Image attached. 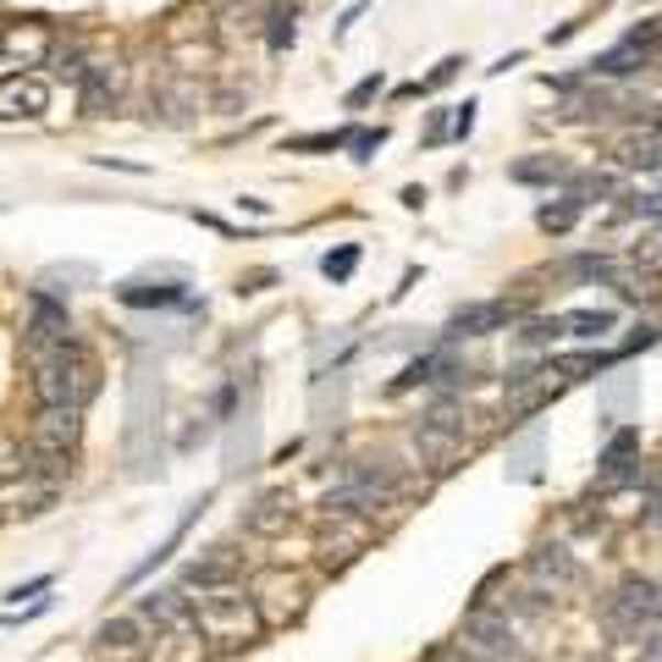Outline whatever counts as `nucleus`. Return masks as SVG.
Here are the masks:
<instances>
[{
    "instance_id": "nucleus-1",
    "label": "nucleus",
    "mask_w": 662,
    "mask_h": 662,
    "mask_svg": "<svg viewBox=\"0 0 662 662\" xmlns=\"http://www.w3.org/2000/svg\"><path fill=\"white\" fill-rule=\"evenodd\" d=\"M29 365H34V398H40V409H89V398L100 393V360L78 338L45 349Z\"/></svg>"
},
{
    "instance_id": "nucleus-2",
    "label": "nucleus",
    "mask_w": 662,
    "mask_h": 662,
    "mask_svg": "<svg viewBox=\"0 0 662 662\" xmlns=\"http://www.w3.org/2000/svg\"><path fill=\"white\" fill-rule=\"evenodd\" d=\"M194 624L205 629L210 646H249L265 629L254 613V596L243 585H216V591L194 596Z\"/></svg>"
},
{
    "instance_id": "nucleus-3",
    "label": "nucleus",
    "mask_w": 662,
    "mask_h": 662,
    "mask_svg": "<svg viewBox=\"0 0 662 662\" xmlns=\"http://www.w3.org/2000/svg\"><path fill=\"white\" fill-rule=\"evenodd\" d=\"M657 618H662V585L646 574H629L602 596V629L613 640H646L657 629Z\"/></svg>"
},
{
    "instance_id": "nucleus-4",
    "label": "nucleus",
    "mask_w": 662,
    "mask_h": 662,
    "mask_svg": "<svg viewBox=\"0 0 662 662\" xmlns=\"http://www.w3.org/2000/svg\"><path fill=\"white\" fill-rule=\"evenodd\" d=\"M657 62H662V29H657V23H640V29H629L624 45H613L607 56H596L585 73L613 84V78H640V73H651Z\"/></svg>"
},
{
    "instance_id": "nucleus-5",
    "label": "nucleus",
    "mask_w": 662,
    "mask_h": 662,
    "mask_svg": "<svg viewBox=\"0 0 662 662\" xmlns=\"http://www.w3.org/2000/svg\"><path fill=\"white\" fill-rule=\"evenodd\" d=\"M249 596H254L260 624H293V618L309 607V585H304L298 574H287V569H265V574L249 585Z\"/></svg>"
},
{
    "instance_id": "nucleus-6",
    "label": "nucleus",
    "mask_w": 662,
    "mask_h": 662,
    "mask_svg": "<svg viewBox=\"0 0 662 662\" xmlns=\"http://www.w3.org/2000/svg\"><path fill=\"white\" fill-rule=\"evenodd\" d=\"M56 62V29L29 18V23H7V34H0V67L7 73H34Z\"/></svg>"
},
{
    "instance_id": "nucleus-7",
    "label": "nucleus",
    "mask_w": 662,
    "mask_h": 662,
    "mask_svg": "<svg viewBox=\"0 0 662 662\" xmlns=\"http://www.w3.org/2000/svg\"><path fill=\"white\" fill-rule=\"evenodd\" d=\"M29 448L45 459H78L84 448V409H40L29 426Z\"/></svg>"
},
{
    "instance_id": "nucleus-8",
    "label": "nucleus",
    "mask_w": 662,
    "mask_h": 662,
    "mask_svg": "<svg viewBox=\"0 0 662 662\" xmlns=\"http://www.w3.org/2000/svg\"><path fill=\"white\" fill-rule=\"evenodd\" d=\"M525 580H530L541 596H569V591L585 585V569L574 563L569 547H536L530 563H525Z\"/></svg>"
},
{
    "instance_id": "nucleus-9",
    "label": "nucleus",
    "mask_w": 662,
    "mask_h": 662,
    "mask_svg": "<svg viewBox=\"0 0 662 662\" xmlns=\"http://www.w3.org/2000/svg\"><path fill=\"white\" fill-rule=\"evenodd\" d=\"M56 343H73V315H67V304H56L51 293H34V298H29V338H23V354L40 360V354L56 349Z\"/></svg>"
},
{
    "instance_id": "nucleus-10",
    "label": "nucleus",
    "mask_w": 662,
    "mask_h": 662,
    "mask_svg": "<svg viewBox=\"0 0 662 662\" xmlns=\"http://www.w3.org/2000/svg\"><path fill=\"white\" fill-rule=\"evenodd\" d=\"M607 161L618 172H662V122H635L607 144Z\"/></svg>"
},
{
    "instance_id": "nucleus-11",
    "label": "nucleus",
    "mask_w": 662,
    "mask_h": 662,
    "mask_svg": "<svg viewBox=\"0 0 662 662\" xmlns=\"http://www.w3.org/2000/svg\"><path fill=\"white\" fill-rule=\"evenodd\" d=\"M519 304L514 298H481V304H464V309H453V320H448V338L459 343V338H492V331H508V326H519Z\"/></svg>"
},
{
    "instance_id": "nucleus-12",
    "label": "nucleus",
    "mask_w": 662,
    "mask_h": 662,
    "mask_svg": "<svg viewBox=\"0 0 662 662\" xmlns=\"http://www.w3.org/2000/svg\"><path fill=\"white\" fill-rule=\"evenodd\" d=\"M365 547H371V519H360V514H326V530H320V563L326 569L354 563Z\"/></svg>"
},
{
    "instance_id": "nucleus-13",
    "label": "nucleus",
    "mask_w": 662,
    "mask_h": 662,
    "mask_svg": "<svg viewBox=\"0 0 662 662\" xmlns=\"http://www.w3.org/2000/svg\"><path fill=\"white\" fill-rule=\"evenodd\" d=\"M150 640H155V629H150L139 613H117V618H106V624L95 629V651H100V657H111V662L150 657Z\"/></svg>"
},
{
    "instance_id": "nucleus-14",
    "label": "nucleus",
    "mask_w": 662,
    "mask_h": 662,
    "mask_svg": "<svg viewBox=\"0 0 662 662\" xmlns=\"http://www.w3.org/2000/svg\"><path fill=\"white\" fill-rule=\"evenodd\" d=\"M409 437H415L420 459H426L437 475H448V470H459V464L470 459V442H464V431H448V426H437V420H420Z\"/></svg>"
},
{
    "instance_id": "nucleus-15",
    "label": "nucleus",
    "mask_w": 662,
    "mask_h": 662,
    "mask_svg": "<svg viewBox=\"0 0 662 662\" xmlns=\"http://www.w3.org/2000/svg\"><path fill=\"white\" fill-rule=\"evenodd\" d=\"M238 574H243V558L232 552V547H210V552H199L194 563H183V591H216V585H238Z\"/></svg>"
},
{
    "instance_id": "nucleus-16",
    "label": "nucleus",
    "mask_w": 662,
    "mask_h": 662,
    "mask_svg": "<svg viewBox=\"0 0 662 662\" xmlns=\"http://www.w3.org/2000/svg\"><path fill=\"white\" fill-rule=\"evenodd\" d=\"M150 662H210V640H205V629L194 618L188 624H166L150 640Z\"/></svg>"
},
{
    "instance_id": "nucleus-17",
    "label": "nucleus",
    "mask_w": 662,
    "mask_h": 662,
    "mask_svg": "<svg viewBox=\"0 0 662 662\" xmlns=\"http://www.w3.org/2000/svg\"><path fill=\"white\" fill-rule=\"evenodd\" d=\"M45 111H51V84H45L40 73H12L7 84H0V117L34 122V117H45Z\"/></svg>"
},
{
    "instance_id": "nucleus-18",
    "label": "nucleus",
    "mask_w": 662,
    "mask_h": 662,
    "mask_svg": "<svg viewBox=\"0 0 662 662\" xmlns=\"http://www.w3.org/2000/svg\"><path fill=\"white\" fill-rule=\"evenodd\" d=\"M293 519H298L293 497H287V492H271V497H260V503L243 514V530H249V536H260V541H276V536H287V530H293Z\"/></svg>"
},
{
    "instance_id": "nucleus-19",
    "label": "nucleus",
    "mask_w": 662,
    "mask_h": 662,
    "mask_svg": "<svg viewBox=\"0 0 662 662\" xmlns=\"http://www.w3.org/2000/svg\"><path fill=\"white\" fill-rule=\"evenodd\" d=\"M139 618L166 629V624H188L194 618V596L183 585H155L150 596H139Z\"/></svg>"
},
{
    "instance_id": "nucleus-20",
    "label": "nucleus",
    "mask_w": 662,
    "mask_h": 662,
    "mask_svg": "<svg viewBox=\"0 0 662 662\" xmlns=\"http://www.w3.org/2000/svg\"><path fill=\"white\" fill-rule=\"evenodd\" d=\"M464 371H459V360L448 354V349H437V354H420L398 382H393V393H415V387H437V382H459Z\"/></svg>"
},
{
    "instance_id": "nucleus-21",
    "label": "nucleus",
    "mask_w": 662,
    "mask_h": 662,
    "mask_svg": "<svg viewBox=\"0 0 662 662\" xmlns=\"http://www.w3.org/2000/svg\"><path fill=\"white\" fill-rule=\"evenodd\" d=\"M569 177L574 172H569L563 155H525V161L508 166V183H519V188H552V183H569Z\"/></svg>"
},
{
    "instance_id": "nucleus-22",
    "label": "nucleus",
    "mask_w": 662,
    "mask_h": 662,
    "mask_svg": "<svg viewBox=\"0 0 662 662\" xmlns=\"http://www.w3.org/2000/svg\"><path fill=\"white\" fill-rule=\"evenodd\" d=\"M117 298L128 304V309H172V304H188V287L183 282H122L117 287Z\"/></svg>"
},
{
    "instance_id": "nucleus-23",
    "label": "nucleus",
    "mask_w": 662,
    "mask_h": 662,
    "mask_svg": "<svg viewBox=\"0 0 662 662\" xmlns=\"http://www.w3.org/2000/svg\"><path fill=\"white\" fill-rule=\"evenodd\" d=\"M205 503H210V497H199V503H188V514H183V519L172 525V536H166V541H161V547H155V552H150V558H144V563L133 569V574H128V585H139V580H150V574H155V569H161V563H166V558H172V552L183 547V536H188V525H194V519L205 514Z\"/></svg>"
},
{
    "instance_id": "nucleus-24",
    "label": "nucleus",
    "mask_w": 662,
    "mask_h": 662,
    "mask_svg": "<svg viewBox=\"0 0 662 662\" xmlns=\"http://www.w3.org/2000/svg\"><path fill=\"white\" fill-rule=\"evenodd\" d=\"M78 89H84V111H89V117H100V111L122 95V67H89Z\"/></svg>"
},
{
    "instance_id": "nucleus-25",
    "label": "nucleus",
    "mask_w": 662,
    "mask_h": 662,
    "mask_svg": "<svg viewBox=\"0 0 662 662\" xmlns=\"http://www.w3.org/2000/svg\"><path fill=\"white\" fill-rule=\"evenodd\" d=\"M558 326H563V338H607L618 315L613 309H569V315H558Z\"/></svg>"
},
{
    "instance_id": "nucleus-26",
    "label": "nucleus",
    "mask_w": 662,
    "mask_h": 662,
    "mask_svg": "<svg viewBox=\"0 0 662 662\" xmlns=\"http://www.w3.org/2000/svg\"><path fill=\"white\" fill-rule=\"evenodd\" d=\"M585 216V205L574 199V194H558L552 205H541V216H536V227L541 232H552V238H563V232H574V221Z\"/></svg>"
},
{
    "instance_id": "nucleus-27",
    "label": "nucleus",
    "mask_w": 662,
    "mask_h": 662,
    "mask_svg": "<svg viewBox=\"0 0 662 662\" xmlns=\"http://www.w3.org/2000/svg\"><path fill=\"white\" fill-rule=\"evenodd\" d=\"M29 470H34V448H29L23 437H12V431H0V486L23 481Z\"/></svg>"
},
{
    "instance_id": "nucleus-28",
    "label": "nucleus",
    "mask_w": 662,
    "mask_h": 662,
    "mask_svg": "<svg viewBox=\"0 0 662 662\" xmlns=\"http://www.w3.org/2000/svg\"><path fill=\"white\" fill-rule=\"evenodd\" d=\"M293 40H298V29H293V7H271V18H265V45H271V56L293 51Z\"/></svg>"
},
{
    "instance_id": "nucleus-29",
    "label": "nucleus",
    "mask_w": 662,
    "mask_h": 662,
    "mask_svg": "<svg viewBox=\"0 0 662 662\" xmlns=\"http://www.w3.org/2000/svg\"><path fill=\"white\" fill-rule=\"evenodd\" d=\"M629 265H640L646 276H657V271H662V232H651V238H640V243L629 249Z\"/></svg>"
},
{
    "instance_id": "nucleus-30",
    "label": "nucleus",
    "mask_w": 662,
    "mask_h": 662,
    "mask_svg": "<svg viewBox=\"0 0 662 662\" xmlns=\"http://www.w3.org/2000/svg\"><path fill=\"white\" fill-rule=\"evenodd\" d=\"M315 150H349V133H309V139H287V155H315Z\"/></svg>"
},
{
    "instance_id": "nucleus-31",
    "label": "nucleus",
    "mask_w": 662,
    "mask_h": 662,
    "mask_svg": "<svg viewBox=\"0 0 662 662\" xmlns=\"http://www.w3.org/2000/svg\"><path fill=\"white\" fill-rule=\"evenodd\" d=\"M354 265H360V243H349V249H338V254H326V260H320V271H326L331 282H349Z\"/></svg>"
},
{
    "instance_id": "nucleus-32",
    "label": "nucleus",
    "mask_w": 662,
    "mask_h": 662,
    "mask_svg": "<svg viewBox=\"0 0 662 662\" xmlns=\"http://www.w3.org/2000/svg\"><path fill=\"white\" fill-rule=\"evenodd\" d=\"M382 144H387V128H360V133H349V150H354V161H371Z\"/></svg>"
},
{
    "instance_id": "nucleus-33",
    "label": "nucleus",
    "mask_w": 662,
    "mask_h": 662,
    "mask_svg": "<svg viewBox=\"0 0 662 662\" xmlns=\"http://www.w3.org/2000/svg\"><path fill=\"white\" fill-rule=\"evenodd\" d=\"M382 89H387V78H382V73H371V78H360V84L349 89V111H360V106H371V100H376Z\"/></svg>"
},
{
    "instance_id": "nucleus-34",
    "label": "nucleus",
    "mask_w": 662,
    "mask_h": 662,
    "mask_svg": "<svg viewBox=\"0 0 662 662\" xmlns=\"http://www.w3.org/2000/svg\"><path fill=\"white\" fill-rule=\"evenodd\" d=\"M624 216H651V221H662V194H629V199H624Z\"/></svg>"
},
{
    "instance_id": "nucleus-35",
    "label": "nucleus",
    "mask_w": 662,
    "mask_h": 662,
    "mask_svg": "<svg viewBox=\"0 0 662 662\" xmlns=\"http://www.w3.org/2000/svg\"><path fill=\"white\" fill-rule=\"evenodd\" d=\"M51 585H56V574H40V580H29V585H18V591H12V596H7V602H12V607H18V602H23V596H40V591H51Z\"/></svg>"
},
{
    "instance_id": "nucleus-36",
    "label": "nucleus",
    "mask_w": 662,
    "mask_h": 662,
    "mask_svg": "<svg viewBox=\"0 0 662 662\" xmlns=\"http://www.w3.org/2000/svg\"><path fill=\"white\" fill-rule=\"evenodd\" d=\"M459 67H464V62H459V56H448V62H442V67H437V73H431L426 84H420V89H442V84H448V78H453Z\"/></svg>"
},
{
    "instance_id": "nucleus-37",
    "label": "nucleus",
    "mask_w": 662,
    "mask_h": 662,
    "mask_svg": "<svg viewBox=\"0 0 662 662\" xmlns=\"http://www.w3.org/2000/svg\"><path fill=\"white\" fill-rule=\"evenodd\" d=\"M459 117H453V139H470V128H475V106L464 100V106H453Z\"/></svg>"
},
{
    "instance_id": "nucleus-38",
    "label": "nucleus",
    "mask_w": 662,
    "mask_h": 662,
    "mask_svg": "<svg viewBox=\"0 0 662 662\" xmlns=\"http://www.w3.org/2000/svg\"><path fill=\"white\" fill-rule=\"evenodd\" d=\"M646 525L662 536V492H651V503H646Z\"/></svg>"
},
{
    "instance_id": "nucleus-39",
    "label": "nucleus",
    "mask_w": 662,
    "mask_h": 662,
    "mask_svg": "<svg viewBox=\"0 0 662 662\" xmlns=\"http://www.w3.org/2000/svg\"><path fill=\"white\" fill-rule=\"evenodd\" d=\"M431 662H470V657H464V651H453V646H448V651H437V657H431Z\"/></svg>"
},
{
    "instance_id": "nucleus-40",
    "label": "nucleus",
    "mask_w": 662,
    "mask_h": 662,
    "mask_svg": "<svg viewBox=\"0 0 662 662\" xmlns=\"http://www.w3.org/2000/svg\"><path fill=\"white\" fill-rule=\"evenodd\" d=\"M232 7H243V12H260V7H271V0H232Z\"/></svg>"
},
{
    "instance_id": "nucleus-41",
    "label": "nucleus",
    "mask_w": 662,
    "mask_h": 662,
    "mask_svg": "<svg viewBox=\"0 0 662 662\" xmlns=\"http://www.w3.org/2000/svg\"><path fill=\"white\" fill-rule=\"evenodd\" d=\"M0 34H7V23H0Z\"/></svg>"
}]
</instances>
